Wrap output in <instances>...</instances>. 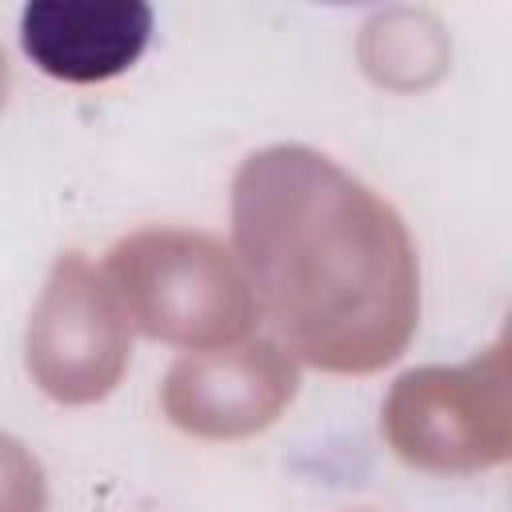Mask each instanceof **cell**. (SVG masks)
I'll return each instance as SVG.
<instances>
[{
	"label": "cell",
	"instance_id": "obj_1",
	"mask_svg": "<svg viewBox=\"0 0 512 512\" xmlns=\"http://www.w3.org/2000/svg\"><path fill=\"white\" fill-rule=\"evenodd\" d=\"M152 36L140 0H32L20 12V48L64 84H100L128 72Z\"/></svg>",
	"mask_w": 512,
	"mask_h": 512
}]
</instances>
